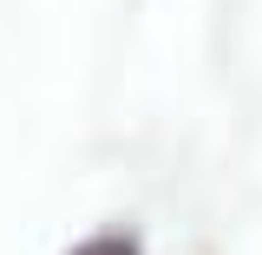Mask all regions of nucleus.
<instances>
[{"label":"nucleus","instance_id":"f257e3e1","mask_svg":"<svg viewBox=\"0 0 262 255\" xmlns=\"http://www.w3.org/2000/svg\"><path fill=\"white\" fill-rule=\"evenodd\" d=\"M72 255H138V236H125V229H112V236H92V242H79Z\"/></svg>","mask_w":262,"mask_h":255}]
</instances>
